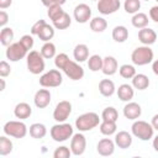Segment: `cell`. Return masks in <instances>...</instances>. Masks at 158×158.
I'll return each mask as SVG.
<instances>
[{
	"mask_svg": "<svg viewBox=\"0 0 158 158\" xmlns=\"http://www.w3.org/2000/svg\"><path fill=\"white\" fill-rule=\"evenodd\" d=\"M73 57L79 63L85 62L89 58V47L86 44H84V43L77 44L74 47V51H73Z\"/></svg>",
	"mask_w": 158,
	"mask_h": 158,
	"instance_id": "603a6c76",
	"label": "cell"
},
{
	"mask_svg": "<svg viewBox=\"0 0 158 158\" xmlns=\"http://www.w3.org/2000/svg\"><path fill=\"white\" fill-rule=\"evenodd\" d=\"M138 40L142 44L151 46L157 41V33L154 30H152L149 27H144L138 31Z\"/></svg>",
	"mask_w": 158,
	"mask_h": 158,
	"instance_id": "e0dca14e",
	"label": "cell"
},
{
	"mask_svg": "<svg viewBox=\"0 0 158 158\" xmlns=\"http://www.w3.org/2000/svg\"><path fill=\"white\" fill-rule=\"evenodd\" d=\"M11 73V67L6 60H1L0 62V77L1 78H6L7 75H10Z\"/></svg>",
	"mask_w": 158,
	"mask_h": 158,
	"instance_id": "ee69618b",
	"label": "cell"
},
{
	"mask_svg": "<svg viewBox=\"0 0 158 158\" xmlns=\"http://www.w3.org/2000/svg\"><path fill=\"white\" fill-rule=\"evenodd\" d=\"M41 1L46 7H49L52 5H63L65 4L67 0H41Z\"/></svg>",
	"mask_w": 158,
	"mask_h": 158,
	"instance_id": "f6af8a7d",
	"label": "cell"
},
{
	"mask_svg": "<svg viewBox=\"0 0 158 158\" xmlns=\"http://www.w3.org/2000/svg\"><path fill=\"white\" fill-rule=\"evenodd\" d=\"M152 70H153V73H154L156 75H158V59H156V60L153 62V64H152Z\"/></svg>",
	"mask_w": 158,
	"mask_h": 158,
	"instance_id": "f907efd6",
	"label": "cell"
},
{
	"mask_svg": "<svg viewBox=\"0 0 158 158\" xmlns=\"http://www.w3.org/2000/svg\"><path fill=\"white\" fill-rule=\"evenodd\" d=\"M132 86L137 90H146L148 86H149V79L146 74H137L132 78Z\"/></svg>",
	"mask_w": 158,
	"mask_h": 158,
	"instance_id": "484cf974",
	"label": "cell"
},
{
	"mask_svg": "<svg viewBox=\"0 0 158 158\" xmlns=\"http://www.w3.org/2000/svg\"><path fill=\"white\" fill-rule=\"evenodd\" d=\"M118 70V64H117V60L115 57L112 56H106L104 58V63H102V69L101 72L105 74V75H114L116 72Z\"/></svg>",
	"mask_w": 158,
	"mask_h": 158,
	"instance_id": "d6986e66",
	"label": "cell"
},
{
	"mask_svg": "<svg viewBox=\"0 0 158 158\" xmlns=\"http://www.w3.org/2000/svg\"><path fill=\"white\" fill-rule=\"evenodd\" d=\"M63 72L72 80H80L84 77V69H83L81 65H79L77 63V60L74 62V60H70L69 59V62L63 68Z\"/></svg>",
	"mask_w": 158,
	"mask_h": 158,
	"instance_id": "8fae6325",
	"label": "cell"
},
{
	"mask_svg": "<svg viewBox=\"0 0 158 158\" xmlns=\"http://www.w3.org/2000/svg\"><path fill=\"white\" fill-rule=\"evenodd\" d=\"M69 62V57L65 53H59L54 57V65L57 67V69L63 70V68L65 67V64Z\"/></svg>",
	"mask_w": 158,
	"mask_h": 158,
	"instance_id": "60d3db41",
	"label": "cell"
},
{
	"mask_svg": "<svg viewBox=\"0 0 158 158\" xmlns=\"http://www.w3.org/2000/svg\"><path fill=\"white\" fill-rule=\"evenodd\" d=\"M112 40L117 43H123L127 38H128V30L122 26V25H118V26H115L114 30H112Z\"/></svg>",
	"mask_w": 158,
	"mask_h": 158,
	"instance_id": "d4e9b609",
	"label": "cell"
},
{
	"mask_svg": "<svg viewBox=\"0 0 158 158\" xmlns=\"http://www.w3.org/2000/svg\"><path fill=\"white\" fill-rule=\"evenodd\" d=\"M63 83V75L58 69H49L40 77V85L43 88H57Z\"/></svg>",
	"mask_w": 158,
	"mask_h": 158,
	"instance_id": "52a82bcc",
	"label": "cell"
},
{
	"mask_svg": "<svg viewBox=\"0 0 158 158\" xmlns=\"http://www.w3.org/2000/svg\"><path fill=\"white\" fill-rule=\"evenodd\" d=\"M115 144L121 149L130 148L132 144V135L127 131H118L115 135Z\"/></svg>",
	"mask_w": 158,
	"mask_h": 158,
	"instance_id": "ac0fdd59",
	"label": "cell"
},
{
	"mask_svg": "<svg viewBox=\"0 0 158 158\" xmlns=\"http://www.w3.org/2000/svg\"><path fill=\"white\" fill-rule=\"evenodd\" d=\"M118 73L125 79H132L136 75V68L132 64H122L118 68Z\"/></svg>",
	"mask_w": 158,
	"mask_h": 158,
	"instance_id": "8d00e7d4",
	"label": "cell"
},
{
	"mask_svg": "<svg viewBox=\"0 0 158 158\" xmlns=\"http://www.w3.org/2000/svg\"><path fill=\"white\" fill-rule=\"evenodd\" d=\"M154 53L149 46H139L131 53V60L135 65H147L153 62Z\"/></svg>",
	"mask_w": 158,
	"mask_h": 158,
	"instance_id": "6da1fadb",
	"label": "cell"
},
{
	"mask_svg": "<svg viewBox=\"0 0 158 158\" xmlns=\"http://www.w3.org/2000/svg\"><path fill=\"white\" fill-rule=\"evenodd\" d=\"M9 136H1L0 137V156H7L12 152L14 144L11 142L10 138H7Z\"/></svg>",
	"mask_w": 158,
	"mask_h": 158,
	"instance_id": "e575fe53",
	"label": "cell"
},
{
	"mask_svg": "<svg viewBox=\"0 0 158 158\" xmlns=\"http://www.w3.org/2000/svg\"><path fill=\"white\" fill-rule=\"evenodd\" d=\"M73 16L78 23H86L89 20H91V9L89 5H86L84 2L78 4L74 7Z\"/></svg>",
	"mask_w": 158,
	"mask_h": 158,
	"instance_id": "7c38bea8",
	"label": "cell"
},
{
	"mask_svg": "<svg viewBox=\"0 0 158 158\" xmlns=\"http://www.w3.org/2000/svg\"><path fill=\"white\" fill-rule=\"evenodd\" d=\"M149 19L158 23V5L151 7V10H149Z\"/></svg>",
	"mask_w": 158,
	"mask_h": 158,
	"instance_id": "bcb514c9",
	"label": "cell"
},
{
	"mask_svg": "<svg viewBox=\"0 0 158 158\" xmlns=\"http://www.w3.org/2000/svg\"><path fill=\"white\" fill-rule=\"evenodd\" d=\"M131 132L135 137H137L141 141H149L151 138H153L154 128L147 121L135 120V122L131 126Z\"/></svg>",
	"mask_w": 158,
	"mask_h": 158,
	"instance_id": "3957f363",
	"label": "cell"
},
{
	"mask_svg": "<svg viewBox=\"0 0 158 158\" xmlns=\"http://www.w3.org/2000/svg\"><path fill=\"white\" fill-rule=\"evenodd\" d=\"M151 125L153 126L154 130L158 131V114H156V115L152 117V120H151Z\"/></svg>",
	"mask_w": 158,
	"mask_h": 158,
	"instance_id": "681fc988",
	"label": "cell"
},
{
	"mask_svg": "<svg viewBox=\"0 0 158 158\" xmlns=\"http://www.w3.org/2000/svg\"><path fill=\"white\" fill-rule=\"evenodd\" d=\"M96 152L102 157L112 156L115 152V141L110 138H102L96 144Z\"/></svg>",
	"mask_w": 158,
	"mask_h": 158,
	"instance_id": "9a60e30c",
	"label": "cell"
},
{
	"mask_svg": "<svg viewBox=\"0 0 158 158\" xmlns=\"http://www.w3.org/2000/svg\"><path fill=\"white\" fill-rule=\"evenodd\" d=\"M99 125H100V117L96 112H85L79 117H77L75 120V127L80 132L91 131Z\"/></svg>",
	"mask_w": 158,
	"mask_h": 158,
	"instance_id": "7a4b0ae2",
	"label": "cell"
},
{
	"mask_svg": "<svg viewBox=\"0 0 158 158\" xmlns=\"http://www.w3.org/2000/svg\"><path fill=\"white\" fill-rule=\"evenodd\" d=\"M148 22H149L148 16H147L144 12H139V11L136 12V14L132 16V19H131L132 26L136 27V28H138V30L147 27V26H148Z\"/></svg>",
	"mask_w": 158,
	"mask_h": 158,
	"instance_id": "4316f807",
	"label": "cell"
},
{
	"mask_svg": "<svg viewBox=\"0 0 158 158\" xmlns=\"http://www.w3.org/2000/svg\"><path fill=\"white\" fill-rule=\"evenodd\" d=\"M26 64H27V69L31 74H41L44 70L46 63H44V58L41 54V52L38 51H30L27 57H26Z\"/></svg>",
	"mask_w": 158,
	"mask_h": 158,
	"instance_id": "5b68a950",
	"label": "cell"
},
{
	"mask_svg": "<svg viewBox=\"0 0 158 158\" xmlns=\"http://www.w3.org/2000/svg\"><path fill=\"white\" fill-rule=\"evenodd\" d=\"M90 28H91L93 32H96V33L104 32L107 28V21L104 17H100V16L93 17L90 20Z\"/></svg>",
	"mask_w": 158,
	"mask_h": 158,
	"instance_id": "83f0119b",
	"label": "cell"
},
{
	"mask_svg": "<svg viewBox=\"0 0 158 158\" xmlns=\"http://www.w3.org/2000/svg\"><path fill=\"white\" fill-rule=\"evenodd\" d=\"M116 93H117V96L121 101L128 102L135 96V88L130 84H121L118 86V89L116 90Z\"/></svg>",
	"mask_w": 158,
	"mask_h": 158,
	"instance_id": "ffe728a7",
	"label": "cell"
},
{
	"mask_svg": "<svg viewBox=\"0 0 158 158\" xmlns=\"http://www.w3.org/2000/svg\"><path fill=\"white\" fill-rule=\"evenodd\" d=\"M156 1H157V2H158V0H156Z\"/></svg>",
	"mask_w": 158,
	"mask_h": 158,
	"instance_id": "9f6ffc18",
	"label": "cell"
},
{
	"mask_svg": "<svg viewBox=\"0 0 158 158\" xmlns=\"http://www.w3.org/2000/svg\"><path fill=\"white\" fill-rule=\"evenodd\" d=\"M99 128H100V132L104 135V136H111L114 133H116V130H117V126H116V122L115 121H106V120H102L99 125Z\"/></svg>",
	"mask_w": 158,
	"mask_h": 158,
	"instance_id": "4dcf8cb0",
	"label": "cell"
},
{
	"mask_svg": "<svg viewBox=\"0 0 158 158\" xmlns=\"http://www.w3.org/2000/svg\"><path fill=\"white\" fill-rule=\"evenodd\" d=\"M14 115L16 118L26 120L32 115V107L27 102H19L14 109Z\"/></svg>",
	"mask_w": 158,
	"mask_h": 158,
	"instance_id": "44dd1931",
	"label": "cell"
},
{
	"mask_svg": "<svg viewBox=\"0 0 158 158\" xmlns=\"http://www.w3.org/2000/svg\"><path fill=\"white\" fill-rule=\"evenodd\" d=\"M121 6L120 0H99L98 1V10L102 15H111L115 14Z\"/></svg>",
	"mask_w": 158,
	"mask_h": 158,
	"instance_id": "4fadbf2b",
	"label": "cell"
},
{
	"mask_svg": "<svg viewBox=\"0 0 158 158\" xmlns=\"http://www.w3.org/2000/svg\"><path fill=\"white\" fill-rule=\"evenodd\" d=\"M51 137L56 142H65L69 139L74 133H73V126L67 122H57L51 127Z\"/></svg>",
	"mask_w": 158,
	"mask_h": 158,
	"instance_id": "277c9868",
	"label": "cell"
},
{
	"mask_svg": "<svg viewBox=\"0 0 158 158\" xmlns=\"http://www.w3.org/2000/svg\"><path fill=\"white\" fill-rule=\"evenodd\" d=\"M123 9H125V11L127 14L135 15L141 9V0H125Z\"/></svg>",
	"mask_w": 158,
	"mask_h": 158,
	"instance_id": "74e56055",
	"label": "cell"
},
{
	"mask_svg": "<svg viewBox=\"0 0 158 158\" xmlns=\"http://www.w3.org/2000/svg\"><path fill=\"white\" fill-rule=\"evenodd\" d=\"M102 63L104 58L99 54H93L88 58V67L91 72H99L102 69Z\"/></svg>",
	"mask_w": 158,
	"mask_h": 158,
	"instance_id": "d6a6232c",
	"label": "cell"
},
{
	"mask_svg": "<svg viewBox=\"0 0 158 158\" xmlns=\"http://www.w3.org/2000/svg\"><path fill=\"white\" fill-rule=\"evenodd\" d=\"M118 118V112L114 106H107L102 110L101 112V120H106V121H117Z\"/></svg>",
	"mask_w": 158,
	"mask_h": 158,
	"instance_id": "d590c367",
	"label": "cell"
},
{
	"mask_svg": "<svg viewBox=\"0 0 158 158\" xmlns=\"http://www.w3.org/2000/svg\"><path fill=\"white\" fill-rule=\"evenodd\" d=\"M47 9H48L47 15H48L49 20H52V21L57 20V19L64 12V10L62 9V5H52V6L47 7Z\"/></svg>",
	"mask_w": 158,
	"mask_h": 158,
	"instance_id": "f35d334b",
	"label": "cell"
},
{
	"mask_svg": "<svg viewBox=\"0 0 158 158\" xmlns=\"http://www.w3.org/2000/svg\"><path fill=\"white\" fill-rule=\"evenodd\" d=\"M142 114V107L139 104L135 102V101H128L125 106H123V116L128 120H137L139 118Z\"/></svg>",
	"mask_w": 158,
	"mask_h": 158,
	"instance_id": "2e32d148",
	"label": "cell"
},
{
	"mask_svg": "<svg viewBox=\"0 0 158 158\" xmlns=\"http://www.w3.org/2000/svg\"><path fill=\"white\" fill-rule=\"evenodd\" d=\"M54 31H56V28H54L53 25L46 23V25L42 27V30L40 31V33H38L37 36H38V38H40L41 41L48 42V41H51V40L54 37V33H56Z\"/></svg>",
	"mask_w": 158,
	"mask_h": 158,
	"instance_id": "1f68e13d",
	"label": "cell"
},
{
	"mask_svg": "<svg viewBox=\"0 0 158 158\" xmlns=\"http://www.w3.org/2000/svg\"><path fill=\"white\" fill-rule=\"evenodd\" d=\"M86 149V138L85 136L79 131L78 133H74L70 139V151L73 156H81L84 154Z\"/></svg>",
	"mask_w": 158,
	"mask_h": 158,
	"instance_id": "30bf717a",
	"label": "cell"
},
{
	"mask_svg": "<svg viewBox=\"0 0 158 158\" xmlns=\"http://www.w3.org/2000/svg\"><path fill=\"white\" fill-rule=\"evenodd\" d=\"M152 146H153V148H154V151L156 152H158V135L153 138V142H152Z\"/></svg>",
	"mask_w": 158,
	"mask_h": 158,
	"instance_id": "816d5d0a",
	"label": "cell"
},
{
	"mask_svg": "<svg viewBox=\"0 0 158 158\" xmlns=\"http://www.w3.org/2000/svg\"><path fill=\"white\" fill-rule=\"evenodd\" d=\"M14 37H15V33H14V30L11 27H2L1 31H0V42L2 46L7 47L12 43L14 41Z\"/></svg>",
	"mask_w": 158,
	"mask_h": 158,
	"instance_id": "f546056e",
	"label": "cell"
},
{
	"mask_svg": "<svg viewBox=\"0 0 158 158\" xmlns=\"http://www.w3.org/2000/svg\"><path fill=\"white\" fill-rule=\"evenodd\" d=\"M72 156V151L67 146H59L53 152V158H69Z\"/></svg>",
	"mask_w": 158,
	"mask_h": 158,
	"instance_id": "ab89813d",
	"label": "cell"
},
{
	"mask_svg": "<svg viewBox=\"0 0 158 158\" xmlns=\"http://www.w3.org/2000/svg\"><path fill=\"white\" fill-rule=\"evenodd\" d=\"M72 114V104L68 100L59 101L53 110V118L56 122H65Z\"/></svg>",
	"mask_w": 158,
	"mask_h": 158,
	"instance_id": "9c48e42d",
	"label": "cell"
},
{
	"mask_svg": "<svg viewBox=\"0 0 158 158\" xmlns=\"http://www.w3.org/2000/svg\"><path fill=\"white\" fill-rule=\"evenodd\" d=\"M11 4H12V0H0V9L5 10V9L10 7Z\"/></svg>",
	"mask_w": 158,
	"mask_h": 158,
	"instance_id": "c3c4849f",
	"label": "cell"
},
{
	"mask_svg": "<svg viewBox=\"0 0 158 158\" xmlns=\"http://www.w3.org/2000/svg\"><path fill=\"white\" fill-rule=\"evenodd\" d=\"M28 132H30V136L32 138L41 139V138H43L47 135V127L43 123H41V122H35V123H32L30 126Z\"/></svg>",
	"mask_w": 158,
	"mask_h": 158,
	"instance_id": "cb8c5ba5",
	"label": "cell"
},
{
	"mask_svg": "<svg viewBox=\"0 0 158 158\" xmlns=\"http://www.w3.org/2000/svg\"><path fill=\"white\" fill-rule=\"evenodd\" d=\"M52 23H53V26H54L56 30H65V28H68V27L70 26L72 19H70L69 14H67V12L64 11L57 20L52 21Z\"/></svg>",
	"mask_w": 158,
	"mask_h": 158,
	"instance_id": "f1b7e54d",
	"label": "cell"
},
{
	"mask_svg": "<svg viewBox=\"0 0 158 158\" xmlns=\"http://www.w3.org/2000/svg\"><path fill=\"white\" fill-rule=\"evenodd\" d=\"M0 83H1L0 91H4V90H5V79H0Z\"/></svg>",
	"mask_w": 158,
	"mask_h": 158,
	"instance_id": "f5cc1de1",
	"label": "cell"
},
{
	"mask_svg": "<svg viewBox=\"0 0 158 158\" xmlns=\"http://www.w3.org/2000/svg\"><path fill=\"white\" fill-rule=\"evenodd\" d=\"M2 131L6 136L9 137H14V138H23L26 135H27V126L25 125V122L22 121H7L4 127H2Z\"/></svg>",
	"mask_w": 158,
	"mask_h": 158,
	"instance_id": "8992f818",
	"label": "cell"
},
{
	"mask_svg": "<svg viewBox=\"0 0 158 158\" xmlns=\"http://www.w3.org/2000/svg\"><path fill=\"white\" fill-rule=\"evenodd\" d=\"M144 1H149V0H144Z\"/></svg>",
	"mask_w": 158,
	"mask_h": 158,
	"instance_id": "11a10c76",
	"label": "cell"
},
{
	"mask_svg": "<svg viewBox=\"0 0 158 158\" xmlns=\"http://www.w3.org/2000/svg\"><path fill=\"white\" fill-rule=\"evenodd\" d=\"M20 42L23 44V47H25L27 51L32 49V47H33V44H35V40H33V37H32L31 35H23V36L20 38Z\"/></svg>",
	"mask_w": 158,
	"mask_h": 158,
	"instance_id": "b9f144b4",
	"label": "cell"
},
{
	"mask_svg": "<svg viewBox=\"0 0 158 158\" xmlns=\"http://www.w3.org/2000/svg\"><path fill=\"white\" fill-rule=\"evenodd\" d=\"M41 54L43 56V58L44 59H51V58H54L57 54H56V52H57V49H56V44L54 43H52L51 41H48V42H44V44L41 47Z\"/></svg>",
	"mask_w": 158,
	"mask_h": 158,
	"instance_id": "836d02e7",
	"label": "cell"
},
{
	"mask_svg": "<svg viewBox=\"0 0 158 158\" xmlns=\"http://www.w3.org/2000/svg\"><path fill=\"white\" fill-rule=\"evenodd\" d=\"M6 58L10 60V62H19L21 60L22 58L27 57L28 54V51L23 47V44L19 41V42H12L10 46L6 47Z\"/></svg>",
	"mask_w": 158,
	"mask_h": 158,
	"instance_id": "ba28073f",
	"label": "cell"
},
{
	"mask_svg": "<svg viewBox=\"0 0 158 158\" xmlns=\"http://www.w3.org/2000/svg\"><path fill=\"white\" fill-rule=\"evenodd\" d=\"M47 22L43 20V19H40V20H37L33 25H32V27H31V35H35V36H37L38 33H40V31L42 30V27L46 25Z\"/></svg>",
	"mask_w": 158,
	"mask_h": 158,
	"instance_id": "7bdbcfd3",
	"label": "cell"
},
{
	"mask_svg": "<svg viewBox=\"0 0 158 158\" xmlns=\"http://www.w3.org/2000/svg\"><path fill=\"white\" fill-rule=\"evenodd\" d=\"M51 91L48 89H40L36 91L35 98H33V102L36 105V107L38 109H44L51 104Z\"/></svg>",
	"mask_w": 158,
	"mask_h": 158,
	"instance_id": "5bb4252c",
	"label": "cell"
},
{
	"mask_svg": "<svg viewBox=\"0 0 158 158\" xmlns=\"http://www.w3.org/2000/svg\"><path fill=\"white\" fill-rule=\"evenodd\" d=\"M7 22H9V14L5 10H1L0 11V26L5 27Z\"/></svg>",
	"mask_w": 158,
	"mask_h": 158,
	"instance_id": "7dc6e473",
	"label": "cell"
},
{
	"mask_svg": "<svg viewBox=\"0 0 158 158\" xmlns=\"http://www.w3.org/2000/svg\"><path fill=\"white\" fill-rule=\"evenodd\" d=\"M99 91L102 96H112L116 91V88H115V83L111 80V79H102L100 80L99 83Z\"/></svg>",
	"mask_w": 158,
	"mask_h": 158,
	"instance_id": "7402d4cb",
	"label": "cell"
},
{
	"mask_svg": "<svg viewBox=\"0 0 158 158\" xmlns=\"http://www.w3.org/2000/svg\"><path fill=\"white\" fill-rule=\"evenodd\" d=\"M93 1H99V0H93Z\"/></svg>",
	"mask_w": 158,
	"mask_h": 158,
	"instance_id": "db71d44e",
	"label": "cell"
}]
</instances>
